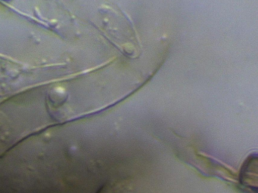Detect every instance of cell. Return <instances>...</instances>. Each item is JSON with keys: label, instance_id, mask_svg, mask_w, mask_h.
<instances>
[{"label": "cell", "instance_id": "6da1fadb", "mask_svg": "<svg viewBox=\"0 0 258 193\" xmlns=\"http://www.w3.org/2000/svg\"><path fill=\"white\" fill-rule=\"evenodd\" d=\"M4 1H9V0H4Z\"/></svg>", "mask_w": 258, "mask_h": 193}]
</instances>
